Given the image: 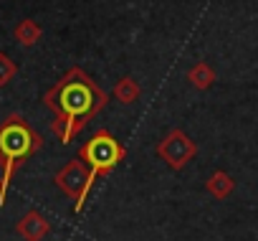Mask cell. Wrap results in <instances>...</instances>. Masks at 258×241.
Here are the masks:
<instances>
[{"label":"cell","instance_id":"cell-3","mask_svg":"<svg viewBox=\"0 0 258 241\" xmlns=\"http://www.w3.org/2000/svg\"><path fill=\"white\" fill-rule=\"evenodd\" d=\"M81 158L91 165V178L96 180V175H104V173H109L121 158H124V148L106 132V130H101V132H96L86 145H84V150H81Z\"/></svg>","mask_w":258,"mask_h":241},{"label":"cell","instance_id":"cell-6","mask_svg":"<svg viewBox=\"0 0 258 241\" xmlns=\"http://www.w3.org/2000/svg\"><path fill=\"white\" fill-rule=\"evenodd\" d=\"M18 231H21V236H26L28 241H41V238L48 233V221H46L38 211H28V213L21 218Z\"/></svg>","mask_w":258,"mask_h":241},{"label":"cell","instance_id":"cell-5","mask_svg":"<svg viewBox=\"0 0 258 241\" xmlns=\"http://www.w3.org/2000/svg\"><path fill=\"white\" fill-rule=\"evenodd\" d=\"M157 153L167 160V165H170V168L180 170V168H185V165H187V160H192V158H195L198 148H195V142H192L182 130H172V132L160 142Z\"/></svg>","mask_w":258,"mask_h":241},{"label":"cell","instance_id":"cell-11","mask_svg":"<svg viewBox=\"0 0 258 241\" xmlns=\"http://www.w3.org/2000/svg\"><path fill=\"white\" fill-rule=\"evenodd\" d=\"M16 165H11L3 155H0V206L6 201V190H8V180H11V173H13Z\"/></svg>","mask_w":258,"mask_h":241},{"label":"cell","instance_id":"cell-9","mask_svg":"<svg viewBox=\"0 0 258 241\" xmlns=\"http://www.w3.org/2000/svg\"><path fill=\"white\" fill-rule=\"evenodd\" d=\"M208 190H210L213 196H218V198H225V196L233 190V180H230L223 170H218V173L210 175V180H208Z\"/></svg>","mask_w":258,"mask_h":241},{"label":"cell","instance_id":"cell-1","mask_svg":"<svg viewBox=\"0 0 258 241\" xmlns=\"http://www.w3.org/2000/svg\"><path fill=\"white\" fill-rule=\"evenodd\" d=\"M104 91L96 84H91V79L81 69L69 71L46 94V104L56 109V122L51 125L53 135H58L61 142H69L84 130L86 119L104 107Z\"/></svg>","mask_w":258,"mask_h":241},{"label":"cell","instance_id":"cell-8","mask_svg":"<svg viewBox=\"0 0 258 241\" xmlns=\"http://www.w3.org/2000/svg\"><path fill=\"white\" fill-rule=\"evenodd\" d=\"M16 38L23 43V46H33L38 38H41V26L36 23V21H21L18 26H16Z\"/></svg>","mask_w":258,"mask_h":241},{"label":"cell","instance_id":"cell-4","mask_svg":"<svg viewBox=\"0 0 258 241\" xmlns=\"http://www.w3.org/2000/svg\"><path fill=\"white\" fill-rule=\"evenodd\" d=\"M56 183H58V188H61L66 196H71V198L76 201V203H74V211L79 213V211L84 208V203H86V196H89V190H91V185H94V178H91V173L86 170V165H84L81 160H69V163L58 170Z\"/></svg>","mask_w":258,"mask_h":241},{"label":"cell","instance_id":"cell-2","mask_svg":"<svg viewBox=\"0 0 258 241\" xmlns=\"http://www.w3.org/2000/svg\"><path fill=\"white\" fill-rule=\"evenodd\" d=\"M38 148H41V137L21 117H11L8 122L0 127V155H3L11 165H18L23 158H28Z\"/></svg>","mask_w":258,"mask_h":241},{"label":"cell","instance_id":"cell-7","mask_svg":"<svg viewBox=\"0 0 258 241\" xmlns=\"http://www.w3.org/2000/svg\"><path fill=\"white\" fill-rule=\"evenodd\" d=\"M114 97H116L121 104H132V102L140 97V84H137L135 79L124 76V79L114 86Z\"/></svg>","mask_w":258,"mask_h":241},{"label":"cell","instance_id":"cell-12","mask_svg":"<svg viewBox=\"0 0 258 241\" xmlns=\"http://www.w3.org/2000/svg\"><path fill=\"white\" fill-rule=\"evenodd\" d=\"M16 71H18L16 64H13L6 54H0V86H6V84L16 76Z\"/></svg>","mask_w":258,"mask_h":241},{"label":"cell","instance_id":"cell-10","mask_svg":"<svg viewBox=\"0 0 258 241\" xmlns=\"http://www.w3.org/2000/svg\"><path fill=\"white\" fill-rule=\"evenodd\" d=\"M187 76H190V81H192L198 89H208V86L215 81V74H213V69H210L208 64H198V66H192Z\"/></svg>","mask_w":258,"mask_h":241}]
</instances>
